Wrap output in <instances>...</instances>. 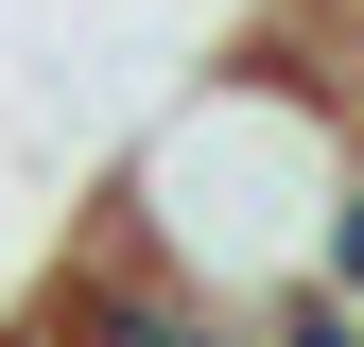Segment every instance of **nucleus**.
Wrapping results in <instances>:
<instances>
[{
	"label": "nucleus",
	"instance_id": "nucleus-1",
	"mask_svg": "<svg viewBox=\"0 0 364 347\" xmlns=\"http://www.w3.org/2000/svg\"><path fill=\"white\" fill-rule=\"evenodd\" d=\"M312 260H330V278H347V295H364V156H347V174H330V208H312Z\"/></svg>",
	"mask_w": 364,
	"mask_h": 347
}]
</instances>
